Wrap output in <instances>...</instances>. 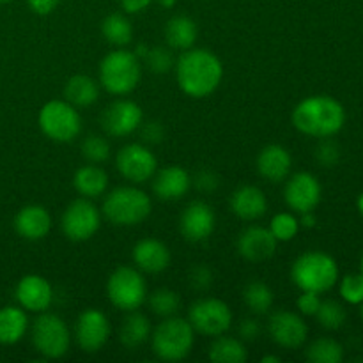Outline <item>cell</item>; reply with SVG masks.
Here are the masks:
<instances>
[{
    "label": "cell",
    "mask_w": 363,
    "mask_h": 363,
    "mask_svg": "<svg viewBox=\"0 0 363 363\" xmlns=\"http://www.w3.org/2000/svg\"><path fill=\"white\" fill-rule=\"evenodd\" d=\"M176 77L184 94L201 99L218 89L223 78V66L213 52L191 46L177 59Z\"/></svg>",
    "instance_id": "6da1fadb"
},
{
    "label": "cell",
    "mask_w": 363,
    "mask_h": 363,
    "mask_svg": "<svg viewBox=\"0 0 363 363\" xmlns=\"http://www.w3.org/2000/svg\"><path fill=\"white\" fill-rule=\"evenodd\" d=\"M346 123V110L330 96H312L293 110V126L300 133L315 138H328L339 133Z\"/></svg>",
    "instance_id": "7a4b0ae2"
},
{
    "label": "cell",
    "mask_w": 363,
    "mask_h": 363,
    "mask_svg": "<svg viewBox=\"0 0 363 363\" xmlns=\"http://www.w3.org/2000/svg\"><path fill=\"white\" fill-rule=\"evenodd\" d=\"M291 279L298 289L311 293H326L339 280V266L325 252H305L291 266Z\"/></svg>",
    "instance_id": "3957f363"
},
{
    "label": "cell",
    "mask_w": 363,
    "mask_h": 363,
    "mask_svg": "<svg viewBox=\"0 0 363 363\" xmlns=\"http://www.w3.org/2000/svg\"><path fill=\"white\" fill-rule=\"evenodd\" d=\"M140 59L128 50H116L99 64V82L113 96H126L140 84Z\"/></svg>",
    "instance_id": "277c9868"
},
{
    "label": "cell",
    "mask_w": 363,
    "mask_h": 363,
    "mask_svg": "<svg viewBox=\"0 0 363 363\" xmlns=\"http://www.w3.org/2000/svg\"><path fill=\"white\" fill-rule=\"evenodd\" d=\"M151 199L133 186H119L106 195L103 215L119 227H133L151 215Z\"/></svg>",
    "instance_id": "5b68a950"
},
{
    "label": "cell",
    "mask_w": 363,
    "mask_h": 363,
    "mask_svg": "<svg viewBox=\"0 0 363 363\" xmlns=\"http://www.w3.org/2000/svg\"><path fill=\"white\" fill-rule=\"evenodd\" d=\"M195 330L188 319L170 315L156 326L152 333V351L163 362H179L194 347Z\"/></svg>",
    "instance_id": "8992f818"
},
{
    "label": "cell",
    "mask_w": 363,
    "mask_h": 363,
    "mask_svg": "<svg viewBox=\"0 0 363 363\" xmlns=\"http://www.w3.org/2000/svg\"><path fill=\"white\" fill-rule=\"evenodd\" d=\"M39 128L50 140L71 142L82 131L80 113L71 103L52 99L39 112Z\"/></svg>",
    "instance_id": "52a82bcc"
},
{
    "label": "cell",
    "mask_w": 363,
    "mask_h": 363,
    "mask_svg": "<svg viewBox=\"0 0 363 363\" xmlns=\"http://www.w3.org/2000/svg\"><path fill=\"white\" fill-rule=\"evenodd\" d=\"M106 294L113 307L119 311H138L147 296V286L138 269L130 266H121L110 275L106 282Z\"/></svg>",
    "instance_id": "ba28073f"
},
{
    "label": "cell",
    "mask_w": 363,
    "mask_h": 363,
    "mask_svg": "<svg viewBox=\"0 0 363 363\" xmlns=\"http://www.w3.org/2000/svg\"><path fill=\"white\" fill-rule=\"evenodd\" d=\"M32 346L48 360H57L67 353L71 333L67 325L55 314H41L32 323Z\"/></svg>",
    "instance_id": "9c48e42d"
},
{
    "label": "cell",
    "mask_w": 363,
    "mask_h": 363,
    "mask_svg": "<svg viewBox=\"0 0 363 363\" xmlns=\"http://www.w3.org/2000/svg\"><path fill=\"white\" fill-rule=\"evenodd\" d=\"M188 321L201 335L220 337L233 325V312L229 305L218 298H202L191 303Z\"/></svg>",
    "instance_id": "30bf717a"
},
{
    "label": "cell",
    "mask_w": 363,
    "mask_h": 363,
    "mask_svg": "<svg viewBox=\"0 0 363 363\" xmlns=\"http://www.w3.org/2000/svg\"><path fill=\"white\" fill-rule=\"evenodd\" d=\"M101 225V215L98 208L87 199H77L62 213L60 229L71 241H87L98 233Z\"/></svg>",
    "instance_id": "8fae6325"
},
{
    "label": "cell",
    "mask_w": 363,
    "mask_h": 363,
    "mask_svg": "<svg viewBox=\"0 0 363 363\" xmlns=\"http://www.w3.org/2000/svg\"><path fill=\"white\" fill-rule=\"evenodd\" d=\"M117 170L130 183H145L156 174V156L142 144H128L117 152Z\"/></svg>",
    "instance_id": "7c38bea8"
},
{
    "label": "cell",
    "mask_w": 363,
    "mask_h": 363,
    "mask_svg": "<svg viewBox=\"0 0 363 363\" xmlns=\"http://www.w3.org/2000/svg\"><path fill=\"white\" fill-rule=\"evenodd\" d=\"M142 126V108L130 99H117L101 113V128L110 137H126Z\"/></svg>",
    "instance_id": "4fadbf2b"
},
{
    "label": "cell",
    "mask_w": 363,
    "mask_h": 363,
    "mask_svg": "<svg viewBox=\"0 0 363 363\" xmlns=\"http://www.w3.org/2000/svg\"><path fill=\"white\" fill-rule=\"evenodd\" d=\"M323 188L318 177L311 172H298L289 177L284 190V199L286 204L293 209L294 213H307L314 211L321 202Z\"/></svg>",
    "instance_id": "5bb4252c"
},
{
    "label": "cell",
    "mask_w": 363,
    "mask_h": 363,
    "mask_svg": "<svg viewBox=\"0 0 363 363\" xmlns=\"http://www.w3.org/2000/svg\"><path fill=\"white\" fill-rule=\"evenodd\" d=\"M110 337V323L103 312L89 308L82 312L74 325V340L85 353H98Z\"/></svg>",
    "instance_id": "9a60e30c"
},
{
    "label": "cell",
    "mask_w": 363,
    "mask_h": 363,
    "mask_svg": "<svg viewBox=\"0 0 363 363\" xmlns=\"http://www.w3.org/2000/svg\"><path fill=\"white\" fill-rule=\"evenodd\" d=\"M268 332L277 346L284 350H298L307 340L308 326L301 315L289 311H280L269 318Z\"/></svg>",
    "instance_id": "2e32d148"
},
{
    "label": "cell",
    "mask_w": 363,
    "mask_h": 363,
    "mask_svg": "<svg viewBox=\"0 0 363 363\" xmlns=\"http://www.w3.org/2000/svg\"><path fill=\"white\" fill-rule=\"evenodd\" d=\"M215 213L211 206L202 201H194L184 208L183 215L179 218V229L184 240L191 243H201L208 240L215 230Z\"/></svg>",
    "instance_id": "e0dca14e"
},
{
    "label": "cell",
    "mask_w": 363,
    "mask_h": 363,
    "mask_svg": "<svg viewBox=\"0 0 363 363\" xmlns=\"http://www.w3.org/2000/svg\"><path fill=\"white\" fill-rule=\"evenodd\" d=\"M277 243L272 230L266 227L252 225L245 229L238 238L236 248L243 259L250 262H264L275 254Z\"/></svg>",
    "instance_id": "ac0fdd59"
},
{
    "label": "cell",
    "mask_w": 363,
    "mask_h": 363,
    "mask_svg": "<svg viewBox=\"0 0 363 363\" xmlns=\"http://www.w3.org/2000/svg\"><path fill=\"white\" fill-rule=\"evenodd\" d=\"M16 300L25 311L45 312L52 305L53 289L43 277L25 275L16 286Z\"/></svg>",
    "instance_id": "d6986e66"
},
{
    "label": "cell",
    "mask_w": 363,
    "mask_h": 363,
    "mask_svg": "<svg viewBox=\"0 0 363 363\" xmlns=\"http://www.w3.org/2000/svg\"><path fill=\"white\" fill-rule=\"evenodd\" d=\"M14 229L23 240L39 241L48 236L52 229V216L43 206H25L14 216Z\"/></svg>",
    "instance_id": "ffe728a7"
},
{
    "label": "cell",
    "mask_w": 363,
    "mask_h": 363,
    "mask_svg": "<svg viewBox=\"0 0 363 363\" xmlns=\"http://www.w3.org/2000/svg\"><path fill=\"white\" fill-rule=\"evenodd\" d=\"M133 262L140 272L162 273L170 266V250L165 243L152 238L140 240L133 247Z\"/></svg>",
    "instance_id": "44dd1931"
},
{
    "label": "cell",
    "mask_w": 363,
    "mask_h": 363,
    "mask_svg": "<svg viewBox=\"0 0 363 363\" xmlns=\"http://www.w3.org/2000/svg\"><path fill=\"white\" fill-rule=\"evenodd\" d=\"M191 186V177L181 167H165L155 174L152 181V191L162 201H177L188 194Z\"/></svg>",
    "instance_id": "7402d4cb"
},
{
    "label": "cell",
    "mask_w": 363,
    "mask_h": 363,
    "mask_svg": "<svg viewBox=\"0 0 363 363\" xmlns=\"http://www.w3.org/2000/svg\"><path fill=\"white\" fill-rule=\"evenodd\" d=\"M293 167L289 151L279 144H272L262 149L257 156V170L269 183H282L287 179Z\"/></svg>",
    "instance_id": "603a6c76"
},
{
    "label": "cell",
    "mask_w": 363,
    "mask_h": 363,
    "mask_svg": "<svg viewBox=\"0 0 363 363\" xmlns=\"http://www.w3.org/2000/svg\"><path fill=\"white\" fill-rule=\"evenodd\" d=\"M230 211L236 216H240L241 220H259L261 216L266 215L268 211V201H266V195L262 194L261 188L247 186L238 188L236 191L230 197Z\"/></svg>",
    "instance_id": "cb8c5ba5"
},
{
    "label": "cell",
    "mask_w": 363,
    "mask_h": 363,
    "mask_svg": "<svg viewBox=\"0 0 363 363\" xmlns=\"http://www.w3.org/2000/svg\"><path fill=\"white\" fill-rule=\"evenodd\" d=\"M197 23L186 14L172 16L165 25V41L172 50L184 52V50L191 48L197 41Z\"/></svg>",
    "instance_id": "d4e9b609"
},
{
    "label": "cell",
    "mask_w": 363,
    "mask_h": 363,
    "mask_svg": "<svg viewBox=\"0 0 363 363\" xmlns=\"http://www.w3.org/2000/svg\"><path fill=\"white\" fill-rule=\"evenodd\" d=\"M64 96L74 108H87L98 101L99 87L89 74H73L64 87Z\"/></svg>",
    "instance_id": "484cf974"
},
{
    "label": "cell",
    "mask_w": 363,
    "mask_h": 363,
    "mask_svg": "<svg viewBox=\"0 0 363 363\" xmlns=\"http://www.w3.org/2000/svg\"><path fill=\"white\" fill-rule=\"evenodd\" d=\"M74 190L85 199H96L99 195H103L108 188V176L103 169L92 165L80 167V169L74 172L73 177Z\"/></svg>",
    "instance_id": "4316f807"
},
{
    "label": "cell",
    "mask_w": 363,
    "mask_h": 363,
    "mask_svg": "<svg viewBox=\"0 0 363 363\" xmlns=\"http://www.w3.org/2000/svg\"><path fill=\"white\" fill-rule=\"evenodd\" d=\"M28 328V318L25 308L4 307L0 308V344L11 346L23 339Z\"/></svg>",
    "instance_id": "83f0119b"
},
{
    "label": "cell",
    "mask_w": 363,
    "mask_h": 363,
    "mask_svg": "<svg viewBox=\"0 0 363 363\" xmlns=\"http://www.w3.org/2000/svg\"><path fill=\"white\" fill-rule=\"evenodd\" d=\"M151 321L144 314H140L137 311H131L130 315L121 325L119 340L128 350H135V347L142 346L151 337Z\"/></svg>",
    "instance_id": "f1b7e54d"
},
{
    "label": "cell",
    "mask_w": 363,
    "mask_h": 363,
    "mask_svg": "<svg viewBox=\"0 0 363 363\" xmlns=\"http://www.w3.org/2000/svg\"><path fill=\"white\" fill-rule=\"evenodd\" d=\"M247 358V347L233 337H215V342L209 347V360L213 363H245Z\"/></svg>",
    "instance_id": "f546056e"
},
{
    "label": "cell",
    "mask_w": 363,
    "mask_h": 363,
    "mask_svg": "<svg viewBox=\"0 0 363 363\" xmlns=\"http://www.w3.org/2000/svg\"><path fill=\"white\" fill-rule=\"evenodd\" d=\"M103 38L116 46H126L133 38V27L124 14L113 13L103 20L101 23Z\"/></svg>",
    "instance_id": "4dcf8cb0"
},
{
    "label": "cell",
    "mask_w": 363,
    "mask_h": 363,
    "mask_svg": "<svg viewBox=\"0 0 363 363\" xmlns=\"http://www.w3.org/2000/svg\"><path fill=\"white\" fill-rule=\"evenodd\" d=\"M243 300L254 314H266L273 305V291L264 282H250L245 286Z\"/></svg>",
    "instance_id": "1f68e13d"
},
{
    "label": "cell",
    "mask_w": 363,
    "mask_h": 363,
    "mask_svg": "<svg viewBox=\"0 0 363 363\" xmlns=\"http://www.w3.org/2000/svg\"><path fill=\"white\" fill-rule=\"evenodd\" d=\"M305 354L312 363H340L344 360V347L333 339H318L308 346Z\"/></svg>",
    "instance_id": "d6a6232c"
},
{
    "label": "cell",
    "mask_w": 363,
    "mask_h": 363,
    "mask_svg": "<svg viewBox=\"0 0 363 363\" xmlns=\"http://www.w3.org/2000/svg\"><path fill=\"white\" fill-rule=\"evenodd\" d=\"M181 298L176 291L158 289L149 298V308L160 318H170L179 311Z\"/></svg>",
    "instance_id": "836d02e7"
},
{
    "label": "cell",
    "mask_w": 363,
    "mask_h": 363,
    "mask_svg": "<svg viewBox=\"0 0 363 363\" xmlns=\"http://www.w3.org/2000/svg\"><path fill=\"white\" fill-rule=\"evenodd\" d=\"M318 323L326 330H339L346 323V311L339 301H321L318 312H315Z\"/></svg>",
    "instance_id": "e575fe53"
},
{
    "label": "cell",
    "mask_w": 363,
    "mask_h": 363,
    "mask_svg": "<svg viewBox=\"0 0 363 363\" xmlns=\"http://www.w3.org/2000/svg\"><path fill=\"white\" fill-rule=\"evenodd\" d=\"M269 230L277 241H291L296 238L298 230H300V220L293 213H279L273 216Z\"/></svg>",
    "instance_id": "d590c367"
},
{
    "label": "cell",
    "mask_w": 363,
    "mask_h": 363,
    "mask_svg": "<svg viewBox=\"0 0 363 363\" xmlns=\"http://www.w3.org/2000/svg\"><path fill=\"white\" fill-rule=\"evenodd\" d=\"M82 155L85 156L87 162L94 163V165L106 162L110 156L108 140L105 137H99V135H89L82 144Z\"/></svg>",
    "instance_id": "8d00e7d4"
},
{
    "label": "cell",
    "mask_w": 363,
    "mask_h": 363,
    "mask_svg": "<svg viewBox=\"0 0 363 363\" xmlns=\"http://www.w3.org/2000/svg\"><path fill=\"white\" fill-rule=\"evenodd\" d=\"M144 62L149 67V71L156 74H163L172 69L174 57L167 46H155V48L147 50V53L144 55Z\"/></svg>",
    "instance_id": "74e56055"
},
{
    "label": "cell",
    "mask_w": 363,
    "mask_h": 363,
    "mask_svg": "<svg viewBox=\"0 0 363 363\" xmlns=\"http://www.w3.org/2000/svg\"><path fill=\"white\" fill-rule=\"evenodd\" d=\"M340 296L351 305L363 303V275L362 273H350L340 282Z\"/></svg>",
    "instance_id": "f35d334b"
},
{
    "label": "cell",
    "mask_w": 363,
    "mask_h": 363,
    "mask_svg": "<svg viewBox=\"0 0 363 363\" xmlns=\"http://www.w3.org/2000/svg\"><path fill=\"white\" fill-rule=\"evenodd\" d=\"M315 158L321 165L325 167H333L340 158V149L335 142L325 140L323 144H319L318 151H315Z\"/></svg>",
    "instance_id": "ab89813d"
},
{
    "label": "cell",
    "mask_w": 363,
    "mask_h": 363,
    "mask_svg": "<svg viewBox=\"0 0 363 363\" xmlns=\"http://www.w3.org/2000/svg\"><path fill=\"white\" fill-rule=\"evenodd\" d=\"M190 286L197 291H206L213 286V273L208 266H195L190 273Z\"/></svg>",
    "instance_id": "60d3db41"
},
{
    "label": "cell",
    "mask_w": 363,
    "mask_h": 363,
    "mask_svg": "<svg viewBox=\"0 0 363 363\" xmlns=\"http://www.w3.org/2000/svg\"><path fill=\"white\" fill-rule=\"evenodd\" d=\"M298 311L303 315H315L319 305H321V298H319L318 293H311V291H303L300 298L296 301Z\"/></svg>",
    "instance_id": "b9f144b4"
},
{
    "label": "cell",
    "mask_w": 363,
    "mask_h": 363,
    "mask_svg": "<svg viewBox=\"0 0 363 363\" xmlns=\"http://www.w3.org/2000/svg\"><path fill=\"white\" fill-rule=\"evenodd\" d=\"M195 186L204 194H213L218 188V176L211 170H201L195 176Z\"/></svg>",
    "instance_id": "7bdbcfd3"
},
{
    "label": "cell",
    "mask_w": 363,
    "mask_h": 363,
    "mask_svg": "<svg viewBox=\"0 0 363 363\" xmlns=\"http://www.w3.org/2000/svg\"><path fill=\"white\" fill-rule=\"evenodd\" d=\"M140 131L142 140L147 142V144H160L163 140V135H165V130H163V126L158 121H151V123L144 124Z\"/></svg>",
    "instance_id": "ee69618b"
},
{
    "label": "cell",
    "mask_w": 363,
    "mask_h": 363,
    "mask_svg": "<svg viewBox=\"0 0 363 363\" xmlns=\"http://www.w3.org/2000/svg\"><path fill=\"white\" fill-rule=\"evenodd\" d=\"M60 0H27V6L30 7L32 13L39 14V16H46V14L53 13L59 6Z\"/></svg>",
    "instance_id": "f6af8a7d"
},
{
    "label": "cell",
    "mask_w": 363,
    "mask_h": 363,
    "mask_svg": "<svg viewBox=\"0 0 363 363\" xmlns=\"http://www.w3.org/2000/svg\"><path fill=\"white\" fill-rule=\"evenodd\" d=\"M240 335L243 340H255L261 335V325L255 319H243L240 325Z\"/></svg>",
    "instance_id": "bcb514c9"
},
{
    "label": "cell",
    "mask_w": 363,
    "mask_h": 363,
    "mask_svg": "<svg viewBox=\"0 0 363 363\" xmlns=\"http://www.w3.org/2000/svg\"><path fill=\"white\" fill-rule=\"evenodd\" d=\"M152 2H155V0H121V7L124 9V13L135 14L147 9Z\"/></svg>",
    "instance_id": "7dc6e473"
},
{
    "label": "cell",
    "mask_w": 363,
    "mask_h": 363,
    "mask_svg": "<svg viewBox=\"0 0 363 363\" xmlns=\"http://www.w3.org/2000/svg\"><path fill=\"white\" fill-rule=\"evenodd\" d=\"M315 225V216L312 211L301 213V220H300V227H305V229H312Z\"/></svg>",
    "instance_id": "c3c4849f"
},
{
    "label": "cell",
    "mask_w": 363,
    "mask_h": 363,
    "mask_svg": "<svg viewBox=\"0 0 363 363\" xmlns=\"http://www.w3.org/2000/svg\"><path fill=\"white\" fill-rule=\"evenodd\" d=\"M156 2L162 7H165V9H172V7L176 6V0H156Z\"/></svg>",
    "instance_id": "681fc988"
},
{
    "label": "cell",
    "mask_w": 363,
    "mask_h": 363,
    "mask_svg": "<svg viewBox=\"0 0 363 363\" xmlns=\"http://www.w3.org/2000/svg\"><path fill=\"white\" fill-rule=\"evenodd\" d=\"M261 362L262 363H280V358L279 357H264Z\"/></svg>",
    "instance_id": "f907efd6"
},
{
    "label": "cell",
    "mask_w": 363,
    "mask_h": 363,
    "mask_svg": "<svg viewBox=\"0 0 363 363\" xmlns=\"http://www.w3.org/2000/svg\"><path fill=\"white\" fill-rule=\"evenodd\" d=\"M357 208H358V211H360L362 215H363V194L360 195V197H358V201H357Z\"/></svg>",
    "instance_id": "816d5d0a"
},
{
    "label": "cell",
    "mask_w": 363,
    "mask_h": 363,
    "mask_svg": "<svg viewBox=\"0 0 363 363\" xmlns=\"http://www.w3.org/2000/svg\"><path fill=\"white\" fill-rule=\"evenodd\" d=\"M360 269H362V275H363V255H362V261H360Z\"/></svg>",
    "instance_id": "f5cc1de1"
},
{
    "label": "cell",
    "mask_w": 363,
    "mask_h": 363,
    "mask_svg": "<svg viewBox=\"0 0 363 363\" xmlns=\"http://www.w3.org/2000/svg\"><path fill=\"white\" fill-rule=\"evenodd\" d=\"M11 0H0V4H9Z\"/></svg>",
    "instance_id": "db71d44e"
},
{
    "label": "cell",
    "mask_w": 363,
    "mask_h": 363,
    "mask_svg": "<svg viewBox=\"0 0 363 363\" xmlns=\"http://www.w3.org/2000/svg\"><path fill=\"white\" fill-rule=\"evenodd\" d=\"M362 321H363V303H362Z\"/></svg>",
    "instance_id": "11a10c76"
}]
</instances>
